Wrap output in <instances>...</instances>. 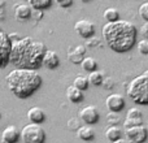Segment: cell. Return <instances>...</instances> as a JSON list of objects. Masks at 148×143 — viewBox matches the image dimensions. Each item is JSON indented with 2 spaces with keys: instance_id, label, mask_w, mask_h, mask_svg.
Wrapping results in <instances>:
<instances>
[{
  "instance_id": "cell-1",
  "label": "cell",
  "mask_w": 148,
  "mask_h": 143,
  "mask_svg": "<svg viewBox=\"0 0 148 143\" xmlns=\"http://www.w3.org/2000/svg\"><path fill=\"white\" fill-rule=\"evenodd\" d=\"M47 51L44 43L35 41L31 36H21L18 41L12 42L9 63L18 69L38 70L43 67V57Z\"/></svg>"
},
{
  "instance_id": "cell-2",
  "label": "cell",
  "mask_w": 148,
  "mask_h": 143,
  "mask_svg": "<svg viewBox=\"0 0 148 143\" xmlns=\"http://www.w3.org/2000/svg\"><path fill=\"white\" fill-rule=\"evenodd\" d=\"M105 44L116 54H125L133 50L136 43L138 29L130 21L118 20L107 22L101 29Z\"/></svg>"
},
{
  "instance_id": "cell-3",
  "label": "cell",
  "mask_w": 148,
  "mask_h": 143,
  "mask_svg": "<svg viewBox=\"0 0 148 143\" xmlns=\"http://www.w3.org/2000/svg\"><path fill=\"white\" fill-rule=\"evenodd\" d=\"M5 83L9 91L18 99H27L34 95L43 83V78L33 69H13L5 77Z\"/></svg>"
},
{
  "instance_id": "cell-4",
  "label": "cell",
  "mask_w": 148,
  "mask_h": 143,
  "mask_svg": "<svg viewBox=\"0 0 148 143\" xmlns=\"http://www.w3.org/2000/svg\"><path fill=\"white\" fill-rule=\"evenodd\" d=\"M127 96L139 105H148V70L133 78L126 86Z\"/></svg>"
},
{
  "instance_id": "cell-5",
  "label": "cell",
  "mask_w": 148,
  "mask_h": 143,
  "mask_svg": "<svg viewBox=\"0 0 148 143\" xmlns=\"http://www.w3.org/2000/svg\"><path fill=\"white\" fill-rule=\"evenodd\" d=\"M21 139L23 143H44L46 131L39 124H27L21 130Z\"/></svg>"
},
{
  "instance_id": "cell-6",
  "label": "cell",
  "mask_w": 148,
  "mask_h": 143,
  "mask_svg": "<svg viewBox=\"0 0 148 143\" xmlns=\"http://www.w3.org/2000/svg\"><path fill=\"white\" fill-rule=\"evenodd\" d=\"M10 50H12V41L9 38V34L5 31H0V68H5L9 64Z\"/></svg>"
},
{
  "instance_id": "cell-7",
  "label": "cell",
  "mask_w": 148,
  "mask_h": 143,
  "mask_svg": "<svg viewBox=\"0 0 148 143\" xmlns=\"http://www.w3.org/2000/svg\"><path fill=\"white\" fill-rule=\"evenodd\" d=\"M125 133H126V138L133 143H144L148 138L147 128L143 125L125 128Z\"/></svg>"
},
{
  "instance_id": "cell-8",
  "label": "cell",
  "mask_w": 148,
  "mask_h": 143,
  "mask_svg": "<svg viewBox=\"0 0 148 143\" xmlns=\"http://www.w3.org/2000/svg\"><path fill=\"white\" fill-rule=\"evenodd\" d=\"M74 30L81 38L90 39L96 33V26H95L94 22H91L88 20H78L74 23Z\"/></svg>"
},
{
  "instance_id": "cell-9",
  "label": "cell",
  "mask_w": 148,
  "mask_h": 143,
  "mask_svg": "<svg viewBox=\"0 0 148 143\" xmlns=\"http://www.w3.org/2000/svg\"><path fill=\"white\" fill-rule=\"evenodd\" d=\"M79 118L87 125H95L100 118V113L95 105H86L79 111Z\"/></svg>"
},
{
  "instance_id": "cell-10",
  "label": "cell",
  "mask_w": 148,
  "mask_h": 143,
  "mask_svg": "<svg viewBox=\"0 0 148 143\" xmlns=\"http://www.w3.org/2000/svg\"><path fill=\"white\" fill-rule=\"evenodd\" d=\"M105 105L109 112L120 113L125 108V98L121 94H110L105 99Z\"/></svg>"
},
{
  "instance_id": "cell-11",
  "label": "cell",
  "mask_w": 148,
  "mask_h": 143,
  "mask_svg": "<svg viewBox=\"0 0 148 143\" xmlns=\"http://www.w3.org/2000/svg\"><path fill=\"white\" fill-rule=\"evenodd\" d=\"M136 125H143V116L142 112L138 109L136 107L130 108L126 113V118H125V128H130V126H136Z\"/></svg>"
},
{
  "instance_id": "cell-12",
  "label": "cell",
  "mask_w": 148,
  "mask_h": 143,
  "mask_svg": "<svg viewBox=\"0 0 148 143\" xmlns=\"http://www.w3.org/2000/svg\"><path fill=\"white\" fill-rule=\"evenodd\" d=\"M1 139L4 143H18L21 139V131L14 125H9L3 130Z\"/></svg>"
},
{
  "instance_id": "cell-13",
  "label": "cell",
  "mask_w": 148,
  "mask_h": 143,
  "mask_svg": "<svg viewBox=\"0 0 148 143\" xmlns=\"http://www.w3.org/2000/svg\"><path fill=\"white\" fill-rule=\"evenodd\" d=\"M84 57H86V47L82 44L74 47V48H70L68 51V60L73 64H81Z\"/></svg>"
},
{
  "instance_id": "cell-14",
  "label": "cell",
  "mask_w": 148,
  "mask_h": 143,
  "mask_svg": "<svg viewBox=\"0 0 148 143\" xmlns=\"http://www.w3.org/2000/svg\"><path fill=\"white\" fill-rule=\"evenodd\" d=\"M60 65V57L52 50H47L43 57V67L47 69H56Z\"/></svg>"
},
{
  "instance_id": "cell-15",
  "label": "cell",
  "mask_w": 148,
  "mask_h": 143,
  "mask_svg": "<svg viewBox=\"0 0 148 143\" xmlns=\"http://www.w3.org/2000/svg\"><path fill=\"white\" fill-rule=\"evenodd\" d=\"M14 17L18 22H25L31 18V7L29 4H18L14 7Z\"/></svg>"
},
{
  "instance_id": "cell-16",
  "label": "cell",
  "mask_w": 148,
  "mask_h": 143,
  "mask_svg": "<svg viewBox=\"0 0 148 143\" xmlns=\"http://www.w3.org/2000/svg\"><path fill=\"white\" fill-rule=\"evenodd\" d=\"M27 120L31 124H39L40 125L46 120V112L40 107H33L27 112Z\"/></svg>"
},
{
  "instance_id": "cell-17",
  "label": "cell",
  "mask_w": 148,
  "mask_h": 143,
  "mask_svg": "<svg viewBox=\"0 0 148 143\" xmlns=\"http://www.w3.org/2000/svg\"><path fill=\"white\" fill-rule=\"evenodd\" d=\"M66 96H68V99H69V102L74 103V104H78V103H81L82 100L84 99L83 91L77 89L74 85H72V86H69L66 89Z\"/></svg>"
},
{
  "instance_id": "cell-18",
  "label": "cell",
  "mask_w": 148,
  "mask_h": 143,
  "mask_svg": "<svg viewBox=\"0 0 148 143\" xmlns=\"http://www.w3.org/2000/svg\"><path fill=\"white\" fill-rule=\"evenodd\" d=\"M77 137H78L81 141L91 142L95 139V131L91 126L84 125V126H81V128L77 130Z\"/></svg>"
},
{
  "instance_id": "cell-19",
  "label": "cell",
  "mask_w": 148,
  "mask_h": 143,
  "mask_svg": "<svg viewBox=\"0 0 148 143\" xmlns=\"http://www.w3.org/2000/svg\"><path fill=\"white\" fill-rule=\"evenodd\" d=\"M105 137H107L110 142H114L122 137V130H121L117 125H110L109 128L105 130Z\"/></svg>"
},
{
  "instance_id": "cell-20",
  "label": "cell",
  "mask_w": 148,
  "mask_h": 143,
  "mask_svg": "<svg viewBox=\"0 0 148 143\" xmlns=\"http://www.w3.org/2000/svg\"><path fill=\"white\" fill-rule=\"evenodd\" d=\"M29 5L33 9H39V10H46L49 9L53 3V0H27Z\"/></svg>"
},
{
  "instance_id": "cell-21",
  "label": "cell",
  "mask_w": 148,
  "mask_h": 143,
  "mask_svg": "<svg viewBox=\"0 0 148 143\" xmlns=\"http://www.w3.org/2000/svg\"><path fill=\"white\" fill-rule=\"evenodd\" d=\"M104 18L107 20V22H116V21L120 20V12H118L116 8L110 7V8H107L103 13Z\"/></svg>"
},
{
  "instance_id": "cell-22",
  "label": "cell",
  "mask_w": 148,
  "mask_h": 143,
  "mask_svg": "<svg viewBox=\"0 0 148 143\" xmlns=\"http://www.w3.org/2000/svg\"><path fill=\"white\" fill-rule=\"evenodd\" d=\"M81 67H82V69L86 72H94V70H96V68H97V61L94 57H90V56L84 57L81 63Z\"/></svg>"
},
{
  "instance_id": "cell-23",
  "label": "cell",
  "mask_w": 148,
  "mask_h": 143,
  "mask_svg": "<svg viewBox=\"0 0 148 143\" xmlns=\"http://www.w3.org/2000/svg\"><path fill=\"white\" fill-rule=\"evenodd\" d=\"M103 79H104V74L99 70H94V72H90V76H88V82L94 86H101L103 83Z\"/></svg>"
},
{
  "instance_id": "cell-24",
  "label": "cell",
  "mask_w": 148,
  "mask_h": 143,
  "mask_svg": "<svg viewBox=\"0 0 148 143\" xmlns=\"http://www.w3.org/2000/svg\"><path fill=\"white\" fill-rule=\"evenodd\" d=\"M73 85L77 87V89L84 91V90H87V89H88V86H90L88 77H86V76H77L75 78H74V83Z\"/></svg>"
},
{
  "instance_id": "cell-25",
  "label": "cell",
  "mask_w": 148,
  "mask_h": 143,
  "mask_svg": "<svg viewBox=\"0 0 148 143\" xmlns=\"http://www.w3.org/2000/svg\"><path fill=\"white\" fill-rule=\"evenodd\" d=\"M105 118H107V122L110 124V125H117V124H120V121H121L120 115L116 112H109Z\"/></svg>"
},
{
  "instance_id": "cell-26",
  "label": "cell",
  "mask_w": 148,
  "mask_h": 143,
  "mask_svg": "<svg viewBox=\"0 0 148 143\" xmlns=\"http://www.w3.org/2000/svg\"><path fill=\"white\" fill-rule=\"evenodd\" d=\"M138 13L142 20H144V22H148V1L140 4V7H139V9H138Z\"/></svg>"
},
{
  "instance_id": "cell-27",
  "label": "cell",
  "mask_w": 148,
  "mask_h": 143,
  "mask_svg": "<svg viewBox=\"0 0 148 143\" xmlns=\"http://www.w3.org/2000/svg\"><path fill=\"white\" fill-rule=\"evenodd\" d=\"M136 47H138V51L140 52L142 55H148V41L147 39L139 41L138 44H136Z\"/></svg>"
},
{
  "instance_id": "cell-28",
  "label": "cell",
  "mask_w": 148,
  "mask_h": 143,
  "mask_svg": "<svg viewBox=\"0 0 148 143\" xmlns=\"http://www.w3.org/2000/svg\"><path fill=\"white\" fill-rule=\"evenodd\" d=\"M101 86L104 87L105 90H112L113 87H114V81H113L112 77H104Z\"/></svg>"
},
{
  "instance_id": "cell-29",
  "label": "cell",
  "mask_w": 148,
  "mask_h": 143,
  "mask_svg": "<svg viewBox=\"0 0 148 143\" xmlns=\"http://www.w3.org/2000/svg\"><path fill=\"white\" fill-rule=\"evenodd\" d=\"M60 8H64V9H68V8L73 7L74 0H53Z\"/></svg>"
},
{
  "instance_id": "cell-30",
  "label": "cell",
  "mask_w": 148,
  "mask_h": 143,
  "mask_svg": "<svg viewBox=\"0 0 148 143\" xmlns=\"http://www.w3.org/2000/svg\"><path fill=\"white\" fill-rule=\"evenodd\" d=\"M79 128H81V125H79V121L77 118H70L68 121V129L69 130H78Z\"/></svg>"
},
{
  "instance_id": "cell-31",
  "label": "cell",
  "mask_w": 148,
  "mask_h": 143,
  "mask_svg": "<svg viewBox=\"0 0 148 143\" xmlns=\"http://www.w3.org/2000/svg\"><path fill=\"white\" fill-rule=\"evenodd\" d=\"M43 16H44V10L33 9V8H31V17H33L34 20L39 21V20H42V18H43Z\"/></svg>"
},
{
  "instance_id": "cell-32",
  "label": "cell",
  "mask_w": 148,
  "mask_h": 143,
  "mask_svg": "<svg viewBox=\"0 0 148 143\" xmlns=\"http://www.w3.org/2000/svg\"><path fill=\"white\" fill-rule=\"evenodd\" d=\"M139 33L142 34L143 39H147L148 41V22H144L143 25H142V28L139 29Z\"/></svg>"
},
{
  "instance_id": "cell-33",
  "label": "cell",
  "mask_w": 148,
  "mask_h": 143,
  "mask_svg": "<svg viewBox=\"0 0 148 143\" xmlns=\"http://www.w3.org/2000/svg\"><path fill=\"white\" fill-rule=\"evenodd\" d=\"M86 44L88 47H95V46H100V41L97 38H94V36H92V38H90L88 41L86 42Z\"/></svg>"
},
{
  "instance_id": "cell-34",
  "label": "cell",
  "mask_w": 148,
  "mask_h": 143,
  "mask_svg": "<svg viewBox=\"0 0 148 143\" xmlns=\"http://www.w3.org/2000/svg\"><path fill=\"white\" fill-rule=\"evenodd\" d=\"M5 18V8H0V20H4Z\"/></svg>"
},
{
  "instance_id": "cell-35",
  "label": "cell",
  "mask_w": 148,
  "mask_h": 143,
  "mask_svg": "<svg viewBox=\"0 0 148 143\" xmlns=\"http://www.w3.org/2000/svg\"><path fill=\"white\" fill-rule=\"evenodd\" d=\"M112 143H129L126 139H122V138H120V139H117V141H114V142H112Z\"/></svg>"
},
{
  "instance_id": "cell-36",
  "label": "cell",
  "mask_w": 148,
  "mask_h": 143,
  "mask_svg": "<svg viewBox=\"0 0 148 143\" xmlns=\"http://www.w3.org/2000/svg\"><path fill=\"white\" fill-rule=\"evenodd\" d=\"M5 4H7L5 0H0V8H5Z\"/></svg>"
},
{
  "instance_id": "cell-37",
  "label": "cell",
  "mask_w": 148,
  "mask_h": 143,
  "mask_svg": "<svg viewBox=\"0 0 148 143\" xmlns=\"http://www.w3.org/2000/svg\"><path fill=\"white\" fill-rule=\"evenodd\" d=\"M82 1H90V0H82Z\"/></svg>"
},
{
  "instance_id": "cell-38",
  "label": "cell",
  "mask_w": 148,
  "mask_h": 143,
  "mask_svg": "<svg viewBox=\"0 0 148 143\" xmlns=\"http://www.w3.org/2000/svg\"><path fill=\"white\" fill-rule=\"evenodd\" d=\"M0 118H1V111H0Z\"/></svg>"
},
{
  "instance_id": "cell-39",
  "label": "cell",
  "mask_w": 148,
  "mask_h": 143,
  "mask_svg": "<svg viewBox=\"0 0 148 143\" xmlns=\"http://www.w3.org/2000/svg\"><path fill=\"white\" fill-rule=\"evenodd\" d=\"M1 30H3V29H1V28H0V31H1Z\"/></svg>"
},
{
  "instance_id": "cell-40",
  "label": "cell",
  "mask_w": 148,
  "mask_h": 143,
  "mask_svg": "<svg viewBox=\"0 0 148 143\" xmlns=\"http://www.w3.org/2000/svg\"><path fill=\"white\" fill-rule=\"evenodd\" d=\"M147 126H148V122H147Z\"/></svg>"
}]
</instances>
